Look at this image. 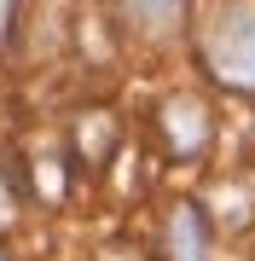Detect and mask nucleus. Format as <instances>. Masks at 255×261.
<instances>
[{
    "label": "nucleus",
    "mask_w": 255,
    "mask_h": 261,
    "mask_svg": "<svg viewBox=\"0 0 255 261\" xmlns=\"http://www.w3.org/2000/svg\"><path fill=\"white\" fill-rule=\"evenodd\" d=\"M203 58L238 93H255V0H226L203 35Z\"/></svg>",
    "instance_id": "f257e3e1"
},
{
    "label": "nucleus",
    "mask_w": 255,
    "mask_h": 261,
    "mask_svg": "<svg viewBox=\"0 0 255 261\" xmlns=\"http://www.w3.org/2000/svg\"><path fill=\"white\" fill-rule=\"evenodd\" d=\"M128 6V23L145 29V35H168L180 23V12H186V0H122Z\"/></svg>",
    "instance_id": "f03ea898"
},
{
    "label": "nucleus",
    "mask_w": 255,
    "mask_h": 261,
    "mask_svg": "<svg viewBox=\"0 0 255 261\" xmlns=\"http://www.w3.org/2000/svg\"><path fill=\"white\" fill-rule=\"evenodd\" d=\"M174 261H203V226L191 209L174 215Z\"/></svg>",
    "instance_id": "7ed1b4c3"
},
{
    "label": "nucleus",
    "mask_w": 255,
    "mask_h": 261,
    "mask_svg": "<svg viewBox=\"0 0 255 261\" xmlns=\"http://www.w3.org/2000/svg\"><path fill=\"white\" fill-rule=\"evenodd\" d=\"M6 6H12V0H0V41H6Z\"/></svg>",
    "instance_id": "20e7f679"
},
{
    "label": "nucleus",
    "mask_w": 255,
    "mask_h": 261,
    "mask_svg": "<svg viewBox=\"0 0 255 261\" xmlns=\"http://www.w3.org/2000/svg\"><path fill=\"white\" fill-rule=\"evenodd\" d=\"M0 261H6V255H0Z\"/></svg>",
    "instance_id": "39448f33"
}]
</instances>
